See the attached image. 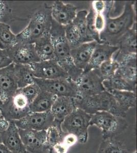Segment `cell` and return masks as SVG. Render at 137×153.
<instances>
[{
    "label": "cell",
    "instance_id": "cell-1",
    "mask_svg": "<svg viewBox=\"0 0 137 153\" xmlns=\"http://www.w3.org/2000/svg\"><path fill=\"white\" fill-rule=\"evenodd\" d=\"M136 23L135 3L125 2L123 11L116 18H106V26L99 34L101 43L116 46L119 40Z\"/></svg>",
    "mask_w": 137,
    "mask_h": 153
},
{
    "label": "cell",
    "instance_id": "cell-2",
    "mask_svg": "<svg viewBox=\"0 0 137 153\" xmlns=\"http://www.w3.org/2000/svg\"><path fill=\"white\" fill-rule=\"evenodd\" d=\"M54 47L55 60L75 82L82 75L83 71L75 65L71 56V48L66 39L64 27L53 19L50 31Z\"/></svg>",
    "mask_w": 137,
    "mask_h": 153
},
{
    "label": "cell",
    "instance_id": "cell-3",
    "mask_svg": "<svg viewBox=\"0 0 137 153\" xmlns=\"http://www.w3.org/2000/svg\"><path fill=\"white\" fill-rule=\"evenodd\" d=\"M74 99L76 107L89 114L106 111L122 118H125L127 116V113L121 109L114 98L106 91L94 96Z\"/></svg>",
    "mask_w": 137,
    "mask_h": 153
},
{
    "label": "cell",
    "instance_id": "cell-4",
    "mask_svg": "<svg viewBox=\"0 0 137 153\" xmlns=\"http://www.w3.org/2000/svg\"><path fill=\"white\" fill-rule=\"evenodd\" d=\"M52 21L51 7L45 5L35 12L26 28L16 35L17 42L34 44L42 35L50 32Z\"/></svg>",
    "mask_w": 137,
    "mask_h": 153
},
{
    "label": "cell",
    "instance_id": "cell-5",
    "mask_svg": "<svg viewBox=\"0 0 137 153\" xmlns=\"http://www.w3.org/2000/svg\"><path fill=\"white\" fill-rule=\"evenodd\" d=\"M90 126H96L102 131L103 139L114 138L127 129L128 123L124 118L108 112H98L91 115Z\"/></svg>",
    "mask_w": 137,
    "mask_h": 153
},
{
    "label": "cell",
    "instance_id": "cell-6",
    "mask_svg": "<svg viewBox=\"0 0 137 153\" xmlns=\"http://www.w3.org/2000/svg\"><path fill=\"white\" fill-rule=\"evenodd\" d=\"M91 115L76 108L64 118L61 127L65 134H73L78 142L85 143L88 139V128L90 126Z\"/></svg>",
    "mask_w": 137,
    "mask_h": 153
},
{
    "label": "cell",
    "instance_id": "cell-7",
    "mask_svg": "<svg viewBox=\"0 0 137 153\" xmlns=\"http://www.w3.org/2000/svg\"><path fill=\"white\" fill-rule=\"evenodd\" d=\"M88 13V11L86 10L78 11L71 23L64 27L66 39L71 49L84 43L93 42L89 36L87 29Z\"/></svg>",
    "mask_w": 137,
    "mask_h": 153
},
{
    "label": "cell",
    "instance_id": "cell-8",
    "mask_svg": "<svg viewBox=\"0 0 137 153\" xmlns=\"http://www.w3.org/2000/svg\"><path fill=\"white\" fill-rule=\"evenodd\" d=\"M103 80L98 69L83 71L75 82L78 94L77 98L94 96L106 90L103 85Z\"/></svg>",
    "mask_w": 137,
    "mask_h": 153
},
{
    "label": "cell",
    "instance_id": "cell-9",
    "mask_svg": "<svg viewBox=\"0 0 137 153\" xmlns=\"http://www.w3.org/2000/svg\"><path fill=\"white\" fill-rule=\"evenodd\" d=\"M30 103L18 89L11 97L2 104L1 114L9 122L19 120L30 113Z\"/></svg>",
    "mask_w": 137,
    "mask_h": 153
},
{
    "label": "cell",
    "instance_id": "cell-10",
    "mask_svg": "<svg viewBox=\"0 0 137 153\" xmlns=\"http://www.w3.org/2000/svg\"><path fill=\"white\" fill-rule=\"evenodd\" d=\"M34 82L40 90L50 92L57 97L77 98L78 97L76 83L71 79L46 80L35 78Z\"/></svg>",
    "mask_w": 137,
    "mask_h": 153
},
{
    "label": "cell",
    "instance_id": "cell-11",
    "mask_svg": "<svg viewBox=\"0 0 137 153\" xmlns=\"http://www.w3.org/2000/svg\"><path fill=\"white\" fill-rule=\"evenodd\" d=\"M19 132L28 153H52L53 149L46 140V131L19 129Z\"/></svg>",
    "mask_w": 137,
    "mask_h": 153
},
{
    "label": "cell",
    "instance_id": "cell-12",
    "mask_svg": "<svg viewBox=\"0 0 137 153\" xmlns=\"http://www.w3.org/2000/svg\"><path fill=\"white\" fill-rule=\"evenodd\" d=\"M54 122V117L50 111L30 112L21 120L14 121L19 129L36 131H46Z\"/></svg>",
    "mask_w": 137,
    "mask_h": 153
},
{
    "label": "cell",
    "instance_id": "cell-13",
    "mask_svg": "<svg viewBox=\"0 0 137 153\" xmlns=\"http://www.w3.org/2000/svg\"><path fill=\"white\" fill-rule=\"evenodd\" d=\"M30 65L34 76L37 78L46 80L70 78L67 73L55 60L40 61Z\"/></svg>",
    "mask_w": 137,
    "mask_h": 153
},
{
    "label": "cell",
    "instance_id": "cell-14",
    "mask_svg": "<svg viewBox=\"0 0 137 153\" xmlns=\"http://www.w3.org/2000/svg\"><path fill=\"white\" fill-rule=\"evenodd\" d=\"M6 51L12 62L16 65H30L40 61L34 44L17 42Z\"/></svg>",
    "mask_w": 137,
    "mask_h": 153
},
{
    "label": "cell",
    "instance_id": "cell-15",
    "mask_svg": "<svg viewBox=\"0 0 137 153\" xmlns=\"http://www.w3.org/2000/svg\"><path fill=\"white\" fill-rule=\"evenodd\" d=\"M18 89L14 74V64L0 69V99L3 103Z\"/></svg>",
    "mask_w": 137,
    "mask_h": 153
},
{
    "label": "cell",
    "instance_id": "cell-16",
    "mask_svg": "<svg viewBox=\"0 0 137 153\" xmlns=\"http://www.w3.org/2000/svg\"><path fill=\"white\" fill-rule=\"evenodd\" d=\"M77 9L72 4H64L61 1H56L51 7V18L57 24L66 26L76 17Z\"/></svg>",
    "mask_w": 137,
    "mask_h": 153
},
{
    "label": "cell",
    "instance_id": "cell-17",
    "mask_svg": "<svg viewBox=\"0 0 137 153\" xmlns=\"http://www.w3.org/2000/svg\"><path fill=\"white\" fill-rule=\"evenodd\" d=\"M118 47L106 43H97L87 68L83 71L98 69L105 61L112 59L118 50Z\"/></svg>",
    "mask_w": 137,
    "mask_h": 153
},
{
    "label": "cell",
    "instance_id": "cell-18",
    "mask_svg": "<svg viewBox=\"0 0 137 153\" xmlns=\"http://www.w3.org/2000/svg\"><path fill=\"white\" fill-rule=\"evenodd\" d=\"M2 143L13 153H28L14 121H10L8 127L2 135Z\"/></svg>",
    "mask_w": 137,
    "mask_h": 153
},
{
    "label": "cell",
    "instance_id": "cell-19",
    "mask_svg": "<svg viewBox=\"0 0 137 153\" xmlns=\"http://www.w3.org/2000/svg\"><path fill=\"white\" fill-rule=\"evenodd\" d=\"M95 41L86 42L71 49V56L75 65L84 71L87 68L97 44Z\"/></svg>",
    "mask_w": 137,
    "mask_h": 153
},
{
    "label": "cell",
    "instance_id": "cell-20",
    "mask_svg": "<svg viewBox=\"0 0 137 153\" xmlns=\"http://www.w3.org/2000/svg\"><path fill=\"white\" fill-rule=\"evenodd\" d=\"M76 108L73 97H57L50 110L54 122L62 124L64 118Z\"/></svg>",
    "mask_w": 137,
    "mask_h": 153
},
{
    "label": "cell",
    "instance_id": "cell-21",
    "mask_svg": "<svg viewBox=\"0 0 137 153\" xmlns=\"http://www.w3.org/2000/svg\"><path fill=\"white\" fill-rule=\"evenodd\" d=\"M34 45L40 61L55 60L54 45L50 32L42 35L35 42Z\"/></svg>",
    "mask_w": 137,
    "mask_h": 153
},
{
    "label": "cell",
    "instance_id": "cell-22",
    "mask_svg": "<svg viewBox=\"0 0 137 153\" xmlns=\"http://www.w3.org/2000/svg\"><path fill=\"white\" fill-rule=\"evenodd\" d=\"M117 47L118 52L123 55L137 54L136 23L120 38Z\"/></svg>",
    "mask_w": 137,
    "mask_h": 153
},
{
    "label": "cell",
    "instance_id": "cell-23",
    "mask_svg": "<svg viewBox=\"0 0 137 153\" xmlns=\"http://www.w3.org/2000/svg\"><path fill=\"white\" fill-rule=\"evenodd\" d=\"M57 97L50 92L40 91L38 96L29 105L31 112H46L50 111Z\"/></svg>",
    "mask_w": 137,
    "mask_h": 153
},
{
    "label": "cell",
    "instance_id": "cell-24",
    "mask_svg": "<svg viewBox=\"0 0 137 153\" xmlns=\"http://www.w3.org/2000/svg\"><path fill=\"white\" fill-rule=\"evenodd\" d=\"M111 94L121 109L127 113L130 108L135 107L137 104L136 92L129 91L106 90Z\"/></svg>",
    "mask_w": 137,
    "mask_h": 153
},
{
    "label": "cell",
    "instance_id": "cell-25",
    "mask_svg": "<svg viewBox=\"0 0 137 153\" xmlns=\"http://www.w3.org/2000/svg\"><path fill=\"white\" fill-rule=\"evenodd\" d=\"M14 74L18 89L34 83L35 76L30 65L14 64Z\"/></svg>",
    "mask_w": 137,
    "mask_h": 153
},
{
    "label": "cell",
    "instance_id": "cell-26",
    "mask_svg": "<svg viewBox=\"0 0 137 153\" xmlns=\"http://www.w3.org/2000/svg\"><path fill=\"white\" fill-rule=\"evenodd\" d=\"M17 42L16 35L12 32L10 26L0 22V49L7 50Z\"/></svg>",
    "mask_w": 137,
    "mask_h": 153
},
{
    "label": "cell",
    "instance_id": "cell-27",
    "mask_svg": "<svg viewBox=\"0 0 137 153\" xmlns=\"http://www.w3.org/2000/svg\"><path fill=\"white\" fill-rule=\"evenodd\" d=\"M103 85L105 90L114 89L116 91H129L136 92V89L116 73L112 78L103 80Z\"/></svg>",
    "mask_w": 137,
    "mask_h": 153
},
{
    "label": "cell",
    "instance_id": "cell-28",
    "mask_svg": "<svg viewBox=\"0 0 137 153\" xmlns=\"http://www.w3.org/2000/svg\"><path fill=\"white\" fill-rule=\"evenodd\" d=\"M97 153H128L125 146L119 140L112 138L103 139Z\"/></svg>",
    "mask_w": 137,
    "mask_h": 153
},
{
    "label": "cell",
    "instance_id": "cell-29",
    "mask_svg": "<svg viewBox=\"0 0 137 153\" xmlns=\"http://www.w3.org/2000/svg\"><path fill=\"white\" fill-rule=\"evenodd\" d=\"M61 124L54 122V123L46 130V140L47 144L51 148L63 141L64 134L61 127Z\"/></svg>",
    "mask_w": 137,
    "mask_h": 153
},
{
    "label": "cell",
    "instance_id": "cell-30",
    "mask_svg": "<svg viewBox=\"0 0 137 153\" xmlns=\"http://www.w3.org/2000/svg\"><path fill=\"white\" fill-rule=\"evenodd\" d=\"M119 67V65L113 58L105 61L98 68L103 80H107L114 76Z\"/></svg>",
    "mask_w": 137,
    "mask_h": 153
},
{
    "label": "cell",
    "instance_id": "cell-31",
    "mask_svg": "<svg viewBox=\"0 0 137 153\" xmlns=\"http://www.w3.org/2000/svg\"><path fill=\"white\" fill-rule=\"evenodd\" d=\"M19 89L26 97L30 104L33 102L41 91L40 88L35 82Z\"/></svg>",
    "mask_w": 137,
    "mask_h": 153
},
{
    "label": "cell",
    "instance_id": "cell-32",
    "mask_svg": "<svg viewBox=\"0 0 137 153\" xmlns=\"http://www.w3.org/2000/svg\"><path fill=\"white\" fill-rule=\"evenodd\" d=\"M77 142H78V139L76 136L73 134H66L63 138L61 143L67 148L69 149L76 144Z\"/></svg>",
    "mask_w": 137,
    "mask_h": 153
},
{
    "label": "cell",
    "instance_id": "cell-33",
    "mask_svg": "<svg viewBox=\"0 0 137 153\" xmlns=\"http://www.w3.org/2000/svg\"><path fill=\"white\" fill-rule=\"evenodd\" d=\"M12 63L10 58L9 57L7 51L0 49V69L8 66Z\"/></svg>",
    "mask_w": 137,
    "mask_h": 153
},
{
    "label": "cell",
    "instance_id": "cell-34",
    "mask_svg": "<svg viewBox=\"0 0 137 153\" xmlns=\"http://www.w3.org/2000/svg\"><path fill=\"white\" fill-rule=\"evenodd\" d=\"M9 122L6 120L2 115H0V143H2V135L8 127Z\"/></svg>",
    "mask_w": 137,
    "mask_h": 153
},
{
    "label": "cell",
    "instance_id": "cell-35",
    "mask_svg": "<svg viewBox=\"0 0 137 153\" xmlns=\"http://www.w3.org/2000/svg\"><path fill=\"white\" fill-rule=\"evenodd\" d=\"M8 13V9L6 3L4 1H0V22H2V19Z\"/></svg>",
    "mask_w": 137,
    "mask_h": 153
},
{
    "label": "cell",
    "instance_id": "cell-36",
    "mask_svg": "<svg viewBox=\"0 0 137 153\" xmlns=\"http://www.w3.org/2000/svg\"><path fill=\"white\" fill-rule=\"evenodd\" d=\"M53 150H54L56 153H67L69 149L67 148L62 143L56 144L53 146Z\"/></svg>",
    "mask_w": 137,
    "mask_h": 153
},
{
    "label": "cell",
    "instance_id": "cell-37",
    "mask_svg": "<svg viewBox=\"0 0 137 153\" xmlns=\"http://www.w3.org/2000/svg\"><path fill=\"white\" fill-rule=\"evenodd\" d=\"M0 153H13L8 149L3 143H0Z\"/></svg>",
    "mask_w": 137,
    "mask_h": 153
},
{
    "label": "cell",
    "instance_id": "cell-38",
    "mask_svg": "<svg viewBox=\"0 0 137 153\" xmlns=\"http://www.w3.org/2000/svg\"><path fill=\"white\" fill-rule=\"evenodd\" d=\"M2 104H3V102L0 99V115H1V108H2Z\"/></svg>",
    "mask_w": 137,
    "mask_h": 153
}]
</instances>
